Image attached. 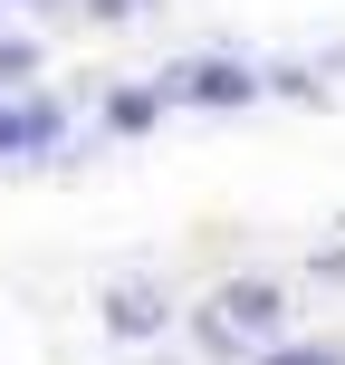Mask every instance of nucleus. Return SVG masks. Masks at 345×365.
<instances>
[{
	"mask_svg": "<svg viewBox=\"0 0 345 365\" xmlns=\"http://www.w3.org/2000/svg\"><path fill=\"white\" fill-rule=\"evenodd\" d=\"M211 336H221V346H230V336H278V289H269V279H240V289H221Z\"/></svg>",
	"mask_w": 345,
	"mask_h": 365,
	"instance_id": "1",
	"label": "nucleus"
},
{
	"mask_svg": "<svg viewBox=\"0 0 345 365\" xmlns=\"http://www.w3.org/2000/svg\"><path fill=\"white\" fill-rule=\"evenodd\" d=\"M164 96H192V106H250L259 87L230 68V58H192V68H173V77H164Z\"/></svg>",
	"mask_w": 345,
	"mask_h": 365,
	"instance_id": "2",
	"label": "nucleus"
},
{
	"mask_svg": "<svg viewBox=\"0 0 345 365\" xmlns=\"http://www.w3.org/2000/svg\"><path fill=\"white\" fill-rule=\"evenodd\" d=\"M106 115H115V125H154V96L144 87H134V96H106Z\"/></svg>",
	"mask_w": 345,
	"mask_h": 365,
	"instance_id": "5",
	"label": "nucleus"
},
{
	"mask_svg": "<svg viewBox=\"0 0 345 365\" xmlns=\"http://www.w3.org/2000/svg\"><path fill=\"white\" fill-rule=\"evenodd\" d=\"M269 365H345L336 346H269Z\"/></svg>",
	"mask_w": 345,
	"mask_h": 365,
	"instance_id": "7",
	"label": "nucleus"
},
{
	"mask_svg": "<svg viewBox=\"0 0 345 365\" xmlns=\"http://www.w3.org/2000/svg\"><path fill=\"white\" fill-rule=\"evenodd\" d=\"M38 68V48H29V38H0V77H10V87H19V77H29Z\"/></svg>",
	"mask_w": 345,
	"mask_h": 365,
	"instance_id": "6",
	"label": "nucleus"
},
{
	"mask_svg": "<svg viewBox=\"0 0 345 365\" xmlns=\"http://www.w3.org/2000/svg\"><path fill=\"white\" fill-rule=\"evenodd\" d=\"M106 327L115 336H154V327H164V298H154V289H115L106 298Z\"/></svg>",
	"mask_w": 345,
	"mask_h": 365,
	"instance_id": "4",
	"label": "nucleus"
},
{
	"mask_svg": "<svg viewBox=\"0 0 345 365\" xmlns=\"http://www.w3.org/2000/svg\"><path fill=\"white\" fill-rule=\"evenodd\" d=\"M87 10H96V19H125V10H144V0H87Z\"/></svg>",
	"mask_w": 345,
	"mask_h": 365,
	"instance_id": "8",
	"label": "nucleus"
},
{
	"mask_svg": "<svg viewBox=\"0 0 345 365\" xmlns=\"http://www.w3.org/2000/svg\"><path fill=\"white\" fill-rule=\"evenodd\" d=\"M58 145V106H0V154H38Z\"/></svg>",
	"mask_w": 345,
	"mask_h": 365,
	"instance_id": "3",
	"label": "nucleus"
}]
</instances>
